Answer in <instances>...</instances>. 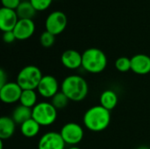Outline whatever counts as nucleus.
I'll return each instance as SVG.
<instances>
[{
	"mask_svg": "<svg viewBox=\"0 0 150 149\" xmlns=\"http://www.w3.org/2000/svg\"><path fill=\"white\" fill-rule=\"evenodd\" d=\"M84 126L94 133L105 130L111 122V112L99 105H94L88 109L83 115Z\"/></svg>",
	"mask_w": 150,
	"mask_h": 149,
	"instance_id": "nucleus-1",
	"label": "nucleus"
},
{
	"mask_svg": "<svg viewBox=\"0 0 150 149\" xmlns=\"http://www.w3.org/2000/svg\"><path fill=\"white\" fill-rule=\"evenodd\" d=\"M61 91L70 101L81 102L88 95L89 86L84 78L78 75H70L64 78L61 84Z\"/></svg>",
	"mask_w": 150,
	"mask_h": 149,
	"instance_id": "nucleus-2",
	"label": "nucleus"
},
{
	"mask_svg": "<svg viewBox=\"0 0 150 149\" xmlns=\"http://www.w3.org/2000/svg\"><path fill=\"white\" fill-rule=\"evenodd\" d=\"M82 67L89 73L99 74L103 72L107 67L106 54L99 48H88L82 54Z\"/></svg>",
	"mask_w": 150,
	"mask_h": 149,
	"instance_id": "nucleus-3",
	"label": "nucleus"
},
{
	"mask_svg": "<svg viewBox=\"0 0 150 149\" xmlns=\"http://www.w3.org/2000/svg\"><path fill=\"white\" fill-rule=\"evenodd\" d=\"M41 70L34 65H27L24 67L17 76V83L20 88L25 90H37L38 85L42 79Z\"/></svg>",
	"mask_w": 150,
	"mask_h": 149,
	"instance_id": "nucleus-4",
	"label": "nucleus"
},
{
	"mask_svg": "<svg viewBox=\"0 0 150 149\" xmlns=\"http://www.w3.org/2000/svg\"><path fill=\"white\" fill-rule=\"evenodd\" d=\"M33 119L41 126H51L57 119V109L49 102L38 103L33 108Z\"/></svg>",
	"mask_w": 150,
	"mask_h": 149,
	"instance_id": "nucleus-5",
	"label": "nucleus"
},
{
	"mask_svg": "<svg viewBox=\"0 0 150 149\" xmlns=\"http://www.w3.org/2000/svg\"><path fill=\"white\" fill-rule=\"evenodd\" d=\"M60 133L66 145H69L70 147L79 144L83 139L84 135L83 128L79 124L75 122L65 124L62 127Z\"/></svg>",
	"mask_w": 150,
	"mask_h": 149,
	"instance_id": "nucleus-6",
	"label": "nucleus"
},
{
	"mask_svg": "<svg viewBox=\"0 0 150 149\" xmlns=\"http://www.w3.org/2000/svg\"><path fill=\"white\" fill-rule=\"evenodd\" d=\"M67 24L68 18L65 13L61 11H54L47 17L45 21V27L46 31L56 36L61 34L65 30Z\"/></svg>",
	"mask_w": 150,
	"mask_h": 149,
	"instance_id": "nucleus-7",
	"label": "nucleus"
},
{
	"mask_svg": "<svg viewBox=\"0 0 150 149\" xmlns=\"http://www.w3.org/2000/svg\"><path fill=\"white\" fill-rule=\"evenodd\" d=\"M23 90L17 82H8L0 87V99L6 105H11L19 102Z\"/></svg>",
	"mask_w": 150,
	"mask_h": 149,
	"instance_id": "nucleus-8",
	"label": "nucleus"
},
{
	"mask_svg": "<svg viewBox=\"0 0 150 149\" xmlns=\"http://www.w3.org/2000/svg\"><path fill=\"white\" fill-rule=\"evenodd\" d=\"M59 88L60 85L57 79L54 76L47 75L43 76L36 90L42 97L52 98L59 92Z\"/></svg>",
	"mask_w": 150,
	"mask_h": 149,
	"instance_id": "nucleus-9",
	"label": "nucleus"
},
{
	"mask_svg": "<svg viewBox=\"0 0 150 149\" xmlns=\"http://www.w3.org/2000/svg\"><path fill=\"white\" fill-rule=\"evenodd\" d=\"M66 143L60 133L47 132L44 133L38 143V149H65Z\"/></svg>",
	"mask_w": 150,
	"mask_h": 149,
	"instance_id": "nucleus-10",
	"label": "nucleus"
},
{
	"mask_svg": "<svg viewBox=\"0 0 150 149\" xmlns=\"http://www.w3.org/2000/svg\"><path fill=\"white\" fill-rule=\"evenodd\" d=\"M35 32V24L33 19H18L13 32L16 39L18 40H25L33 36Z\"/></svg>",
	"mask_w": 150,
	"mask_h": 149,
	"instance_id": "nucleus-11",
	"label": "nucleus"
},
{
	"mask_svg": "<svg viewBox=\"0 0 150 149\" xmlns=\"http://www.w3.org/2000/svg\"><path fill=\"white\" fill-rule=\"evenodd\" d=\"M18 16L15 10L1 7L0 9V29L4 32L13 31L18 21Z\"/></svg>",
	"mask_w": 150,
	"mask_h": 149,
	"instance_id": "nucleus-12",
	"label": "nucleus"
},
{
	"mask_svg": "<svg viewBox=\"0 0 150 149\" xmlns=\"http://www.w3.org/2000/svg\"><path fill=\"white\" fill-rule=\"evenodd\" d=\"M131 70L137 75L144 76L150 73V56L137 54L131 58Z\"/></svg>",
	"mask_w": 150,
	"mask_h": 149,
	"instance_id": "nucleus-13",
	"label": "nucleus"
},
{
	"mask_svg": "<svg viewBox=\"0 0 150 149\" xmlns=\"http://www.w3.org/2000/svg\"><path fill=\"white\" fill-rule=\"evenodd\" d=\"M61 61L66 68L75 70L82 67L83 55L76 50L68 49L62 53L61 56Z\"/></svg>",
	"mask_w": 150,
	"mask_h": 149,
	"instance_id": "nucleus-14",
	"label": "nucleus"
},
{
	"mask_svg": "<svg viewBox=\"0 0 150 149\" xmlns=\"http://www.w3.org/2000/svg\"><path fill=\"white\" fill-rule=\"evenodd\" d=\"M16 123L11 117L4 116L0 119V139L2 141L10 139L15 133Z\"/></svg>",
	"mask_w": 150,
	"mask_h": 149,
	"instance_id": "nucleus-15",
	"label": "nucleus"
},
{
	"mask_svg": "<svg viewBox=\"0 0 150 149\" xmlns=\"http://www.w3.org/2000/svg\"><path fill=\"white\" fill-rule=\"evenodd\" d=\"M99 102L102 107L111 112L117 106L119 102V97L114 90H105L101 93L99 97Z\"/></svg>",
	"mask_w": 150,
	"mask_h": 149,
	"instance_id": "nucleus-16",
	"label": "nucleus"
},
{
	"mask_svg": "<svg viewBox=\"0 0 150 149\" xmlns=\"http://www.w3.org/2000/svg\"><path fill=\"white\" fill-rule=\"evenodd\" d=\"M12 119L18 125H22L26 120L33 118V109L19 105L15 107L11 114Z\"/></svg>",
	"mask_w": 150,
	"mask_h": 149,
	"instance_id": "nucleus-17",
	"label": "nucleus"
},
{
	"mask_svg": "<svg viewBox=\"0 0 150 149\" xmlns=\"http://www.w3.org/2000/svg\"><path fill=\"white\" fill-rule=\"evenodd\" d=\"M40 126H41L32 118L20 125V131L23 136L26 138H33L40 133Z\"/></svg>",
	"mask_w": 150,
	"mask_h": 149,
	"instance_id": "nucleus-18",
	"label": "nucleus"
},
{
	"mask_svg": "<svg viewBox=\"0 0 150 149\" xmlns=\"http://www.w3.org/2000/svg\"><path fill=\"white\" fill-rule=\"evenodd\" d=\"M16 12L18 16V18L24 19H33L35 16L37 11L30 3V1H22L18 7L16 9Z\"/></svg>",
	"mask_w": 150,
	"mask_h": 149,
	"instance_id": "nucleus-19",
	"label": "nucleus"
},
{
	"mask_svg": "<svg viewBox=\"0 0 150 149\" xmlns=\"http://www.w3.org/2000/svg\"><path fill=\"white\" fill-rule=\"evenodd\" d=\"M38 96L34 90H25L22 91L19 103L20 105L33 109L38 103Z\"/></svg>",
	"mask_w": 150,
	"mask_h": 149,
	"instance_id": "nucleus-20",
	"label": "nucleus"
},
{
	"mask_svg": "<svg viewBox=\"0 0 150 149\" xmlns=\"http://www.w3.org/2000/svg\"><path fill=\"white\" fill-rule=\"evenodd\" d=\"M70 100L68 98V97L62 91H59L57 94H55L52 98H51V104L57 109V110H62L65 108Z\"/></svg>",
	"mask_w": 150,
	"mask_h": 149,
	"instance_id": "nucleus-21",
	"label": "nucleus"
},
{
	"mask_svg": "<svg viewBox=\"0 0 150 149\" xmlns=\"http://www.w3.org/2000/svg\"><path fill=\"white\" fill-rule=\"evenodd\" d=\"M115 68L121 73H126L131 70V58L121 56L115 61Z\"/></svg>",
	"mask_w": 150,
	"mask_h": 149,
	"instance_id": "nucleus-22",
	"label": "nucleus"
},
{
	"mask_svg": "<svg viewBox=\"0 0 150 149\" xmlns=\"http://www.w3.org/2000/svg\"><path fill=\"white\" fill-rule=\"evenodd\" d=\"M55 41V35L47 31H44L40 36V43L42 47L48 48L51 47Z\"/></svg>",
	"mask_w": 150,
	"mask_h": 149,
	"instance_id": "nucleus-23",
	"label": "nucleus"
},
{
	"mask_svg": "<svg viewBox=\"0 0 150 149\" xmlns=\"http://www.w3.org/2000/svg\"><path fill=\"white\" fill-rule=\"evenodd\" d=\"M37 11L47 10L52 4L53 0H29Z\"/></svg>",
	"mask_w": 150,
	"mask_h": 149,
	"instance_id": "nucleus-24",
	"label": "nucleus"
},
{
	"mask_svg": "<svg viewBox=\"0 0 150 149\" xmlns=\"http://www.w3.org/2000/svg\"><path fill=\"white\" fill-rule=\"evenodd\" d=\"M22 1L21 0H1L2 3V7L11 9V10H15L18 7Z\"/></svg>",
	"mask_w": 150,
	"mask_h": 149,
	"instance_id": "nucleus-25",
	"label": "nucleus"
},
{
	"mask_svg": "<svg viewBox=\"0 0 150 149\" xmlns=\"http://www.w3.org/2000/svg\"><path fill=\"white\" fill-rule=\"evenodd\" d=\"M16 36L13 32V31H8V32H4L3 33V40L4 42L7 43V44H11L13 43L16 40Z\"/></svg>",
	"mask_w": 150,
	"mask_h": 149,
	"instance_id": "nucleus-26",
	"label": "nucleus"
},
{
	"mask_svg": "<svg viewBox=\"0 0 150 149\" xmlns=\"http://www.w3.org/2000/svg\"><path fill=\"white\" fill-rule=\"evenodd\" d=\"M7 74L4 69H0V87L4 86L7 82Z\"/></svg>",
	"mask_w": 150,
	"mask_h": 149,
	"instance_id": "nucleus-27",
	"label": "nucleus"
},
{
	"mask_svg": "<svg viewBox=\"0 0 150 149\" xmlns=\"http://www.w3.org/2000/svg\"><path fill=\"white\" fill-rule=\"evenodd\" d=\"M136 149H150V148L149 147H146V146H142V147H139L138 148Z\"/></svg>",
	"mask_w": 150,
	"mask_h": 149,
	"instance_id": "nucleus-28",
	"label": "nucleus"
},
{
	"mask_svg": "<svg viewBox=\"0 0 150 149\" xmlns=\"http://www.w3.org/2000/svg\"><path fill=\"white\" fill-rule=\"evenodd\" d=\"M68 149H81L80 148H78L77 146H72V147H69Z\"/></svg>",
	"mask_w": 150,
	"mask_h": 149,
	"instance_id": "nucleus-29",
	"label": "nucleus"
},
{
	"mask_svg": "<svg viewBox=\"0 0 150 149\" xmlns=\"http://www.w3.org/2000/svg\"><path fill=\"white\" fill-rule=\"evenodd\" d=\"M23 1H29V0H23Z\"/></svg>",
	"mask_w": 150,
	"mask_h": 149,
	"instance_id": "nucleus-30",
	"label": "nucleus"
}]
</instances>
